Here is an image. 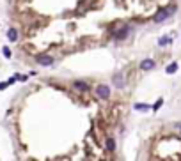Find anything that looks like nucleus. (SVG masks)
<instances>
[{"instance_id": "f257e3e1", "label": "nucleus", "mask_w": 181, "mask_h": 161, "mask_svg": "<svg viewBox=\"0 0 181 161\" xmlns=\"http://www.w3.org/2000/svg\"><path fill=\"white\" fill-rule=\"evenodd\" d=\"M96 96H98L100 99H108L110 97V87L108 85H98L96 87Z\"/></svg>"}, {"instance_id": "f03ea898", "label": "nucleus", "mask_w": 181, "mask_h": 161, "mask_svg": "<svg viewBox=\"0 0 181 161\" xmlns=\"http://www.w3.org/2000/svg\"><path fill=\"white\" fill-rule=\"evenodd\" d=\"M36 62L39 64V66H53V57H50V55H37L36 57Z\"/></svg>"}, {"instance_id": "7ed1b4c3", "label": "nucleus", "mask_w": 181, "mask_h": 161, "mask_svg": "<svg viewBox=\"0 0 181 161\" xmlns=\"http://www.w3.org/2000/svg\"><path fill=\"white\" fill-rule=\"evenodd\" d=\"M128 34H130V28H128V27H123L121 30L114 32V39H115V41H123V39L128 37Z\"/></svg>"}, {"instance_id": "20e7f679", "label": "nucleus", "mask_w": 181, "mask_h": 161, "mask_svg": "<svg viewBox=\"0 0 181 161\" xmlns=\"http://www.w3.org/2000/svg\"><path fill=\"white\" fill-rule=\"evenodd\" d=\"M155 66H156V64H155L153 58H144L142 62H140V69H142V71H153Z\"/></svg>"}, {"instance_id": "39448f33", "label": "nucleus", "mask_w": 181, "mask_h": 161, "mask_svg": "<svg viewBox=\"0 0 181 161\" xmlns=\"http://www.w3.org/2000/svg\"><path fill=\"white\" fill-rule=\"evenodd\" d=\"M169 16H170V14L167 13V9H162V11H158V13H156V16L153 18V21H155V23H160V21H163V19L169 18Z\"/></svg>"}, {"instance_id": "423d86ee", "label": "nucleus", "mask_w": 181, "mask_h": 161, "mask_svg": "<svg viewBox=\"0 0 181 161\" xmlns=\"http://www.w3.org/2000/svg\"><path fill=\"white\" fill-rule=\"evenodd\" d=\"M112 80H114V85H115V87H119V89H123V87H124V78H123V73H115V74L112 76Z\"/></svg>"}, {"instance_id": "0eeeda50", "label": "nucleus", "mask_w": 181, "mask_h": 161, "mask_svg": "<svg viewBox=\"0 0 181 161\" xmlns=\"http://www.w3.org/2000/svg\"><path fill=\"white\" fill-rule=\"evenodd\" d=\"M73 87L77 89V90H82V92H85V90H89V85L85 83V82H82V80H77V82L73 83Z\"/></svg>"}, {"instance_id": "6e6552de", "label": "nucleus", "mask_w": 181, "mask_h": 161, "mask_svg": "<svg viewBox=\"0 0 181 161\" xmlns=\"http://www.w3.org/2000/svg\"><path fill=\"white\" fill-rule=\"evenodd\" d=\"M7 39H9L11 43L18 41V32H16V28H9V30H7Z\"/></svg>"}, {"instance_id": "1a4fd4ad", "label": "nucleus", "mask_w": 181, "mask_h": 161, "mask_svg": "<svg viewBox=\"0 0 181 161\" xmlns=\"http://www.w3.org/2000/svg\"><path fill=\"white\" fill-rule=\"evenodd\" d=\"M170 43H172V37H170V36H165V37H162V39L158 41L160 46H167V44H170Z\"/></svg>"}, {"instance_id": "9d476101", "label": "nucleus", "mask_w": 181, "mask_h": 161, "mask_svg": "<svg viewBox=\"0 0 181 161\" xmlns=\"http://www.w3.org/2000/svg\"><path fill=\"white\" fill-rule=\"evenodd\" d=\"M106 149H108L110 152H114V150H115V140L114 138H106Z\"/></svg>"}, {"instance_id": "9b49d317", "label": "nucleus", "mask_w": 181, "mask_h": 161, "mask_svg": "<svg viewBox=\"0 0 181 161\" xmlns=\"http://www.w3.org/2000/svg\"><path fill=\"white\" fill-rule=\"evenodd\" d=\"M176 69H178V64L172 62V64H170V66L165 69V71H167V74H174V73H176Z\"/></svg>"}, {"instance_id": "f8f14e48", "label": "nucleus", "mask_w": 181, "mask_h": 161, "mask_svg": "<svg viewBox=\"0 0 181 161\" xmlns=\"http://www.w3.org/2000/svg\"><path fill=\"white\" fill-rule=\"evenodd\" d=\"M135 110H140V112H146V110H149V106H147V105H142V103H140V105L137 103V105H135Z\"/></svg>"}, {"instance_id": "ddd939ff", "label": "nucleus", "mask_w": 181, "mask_h": 161, "mask_svg": "<svg viewBox=\"0 0 181 161\" xmlns=\"http://www.w3.org/2000/svg\"><path fill=\"white\" fill-rule=\"evenodd\" d=\"M162 105H163V99H158V101H156V105L153 106V112H156V110H158L160 106H162Z\"/></svg>"}, {"instance_id": "4468645a", "label": "nucleus", "mask_w": 181, "mask_h": 161, "mask_svg": "<svg viewBox=\"0 0 181 161\" xmlns=\"http://www.w3.org/2000/svg\"><path fill=\"white\" fill-rule=\"evenodd\" d=\"M2 52H4V55H5V57H7V58H9V57H11V50H9V48H7V46H4V50H2Z\"/></svg>"}, {"instance_id": "2eb2a0df", "label": "nucleus", "mask_w": 181, "mask_h": 161, "mask_svg": "<svg viewBox=\"0 0 181 161\" xmlns=\"http://www.w3.org/2000/svg\"><path fill=\"white\" fill-rule=\"evenodd\" d=\"M7 85H9V83H4V82H2V83H0V90H4V89H5Z\"/></svg>"}, {"instance_id": "dca6fc26", "label": "nucleus", "mask_w": 181, "mask_h": 161, "mask_svg": "<svg viewBox=\"0 0 181 161\" xmlns=\"http://www.w3.org/2000/svg\"><path fill=\"white\" fill-rule=\"evenodd\" d=\"M179 131H181V126H179Z\"/></svg>"}]
</instances>
